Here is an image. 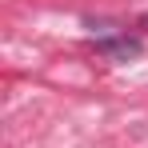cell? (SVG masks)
I'll return each instance as SVG.
<instances>
[{
    "mask_svg": "<svg viewBox=\"0 0 148 148\" xmlns=\"http://www.w3.org/2000/svg\"><path fill=\"white\" fill-rule=\"evenodd\" d=\"M96 52L108 60H136L144 52V44L136 36H108V40H96Z\"/></svg>",
    "mask_w": 148,
    "mask_h": 148,
    "instance_id": "cell-1",
    "label": "cell"
},
{
    "mask_svg": "<svg viewBox=\"0 0 148 148\" xmlns=\"http://www.w3.org/2000/svg\"><path fill=\"white\" fill-rule=\"evenodd\" d=\"M144 24H148V16H144Z\"/></svg>",
    "mask_w": 148,
    "mask_h": 148,
    "instance_id": "cell-2",
    "label": "cell"
}]
</instances>
